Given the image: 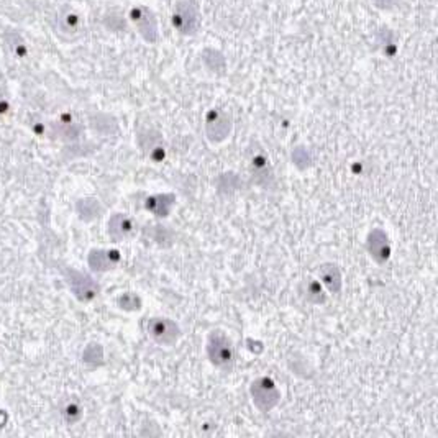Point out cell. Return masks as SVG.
<instances>
[{
    "label": "cell",
    "instance_id": "obj_11",
    "mask_svg": "<svg viewBox=\"0 0 438 438\" xmlns=\"http://www.w3.org/2000/svg\"><path fill=\"white\" fill-rule=\"evenodd\" d=\"M138 143L142 146V150L148 158L155 161V163H160V161L164 160L166 156V148L163 143V137L155 130H146L142 131L138 135Z\"/></svg>",
    "mask_w": 438,
    "mask_h": 438
},
{
    "label": "cell",
    "instance_id": "obj_15",
    "mask_svg": "<svg viewBox=\"0 0 438 438\" xmlns=\"http://www.w3.org/2000/svg\"><path fill=\"white\" fill-rule=\"evenodd\" d=\"M76 208H78V214H79L80 219L86 220V222H91V220L97 219V217H99L100 212H102L100 202L94 197L80 199V201L78 202V207Z\"/></svg>",
    "mask_w": 438,
    "mask_h": 438
},
{
    "label": "cell",
    "instance_id": "obj_14",
    "mask_svg": "<svg viewBox=\"0 0 438 438\" xmlns=\"http://www.w3.org/2000/svg\"><path fill=\"white\" fill-rule=\"evenodd\" d=\"M80 131V125H78L76 122H72L71 118L63 117L61 120L53 123V135H56L58 138L65 140V142H72V140H78Z\"/></svg>",
    "mask_w": 438,
    "mask_h": 438
},
{
    "label": "cell",
    "instance_id": "obj_7",
    "mask_svg": "<svg viewBox=\"0 0 438 438\" xmlns=\"http://www.w3.org/2000/svg\"><path fill=\"white\" fill-rule=\"evenodd\" d=\"M130 19L146 43H156V41H158V20H156L155 14H153L150 8L144 6L133 7L130 10Z\"/></svg>",
    "mask_w": 438,
    "mask_h": 438
},
{
    "label": "cell",
    "instance_id": "obj_19",
    "mask_svg": "<svg viewBox=\"0 0 438 438\" xmlns=\"http://www.w3.org/2000/svg\"><path fill=\"white\" fill-rule=\"evenodd\" d=\"M204 63L210 67L212 71H220L225 66V58L220 51L215 50H206L204 51Z\"/></svg>",
    "mask_w": 438,
    "mask_h": 438
},
{
    "label": "cell",
    "instance_id": "obj_9",
    "mask_svg": "<svg viewBox=\"0 0 438 438\" xmlns=\"http://www.w3.org/2000/svg\"><path fill=\"white\" fill-rule=\"evenodd\" d=\"M107 233L110 240L118 243V241H125L133 237L137 233V225H135L133 219L130 215L118 212V214H113L109 219Z\"/></svg>",
    "mask_w": 438,
    "mask_h": 438
},
{
    "label": "cell",
    "instance_id": "obj_22",
    "mask_svg": "<svg viewBox=\"0 0 438 438\" xmlns=\"http://www.w3.org/2000/svg\"><path fill=\"white\" fill-rule=\"evenodd\" d=\"M374 6L377 8H382V10H388V8H393L399 0H373Z\"/></svg>",
    "mask_w": 438,
    "mask_h": 438
},
{
    "label": "cell",
    "instance_id": "obj_4",
    "mask_svg": "<svg viewBox=\"0 0 438 438\" xmlns=\"http://www.w3.org/2000/svg\"><path fill=\"white\" fill-rule=\"evenodd\" d=\"M148 335L153 342L163 347H173L181 338V327L168 317H153L148 320Z\"/></svg>",
    "mask_w": 438,
    "mask_h": 438
},
{
    "label": "cell",
    "instance_id": "obj_10",
    "mask_svg": "<svg viewBox=\"0 0 438 438\" xmlns=\"http://www.w3.org/2000/svg\"><path fill=\"white\" fill-rule=\"evenodd\" d=\"M366 248L368 253L371 254V258L376 263H386L391 256V243H389V237L386 235L384 230L381 228H373L369 232L368 240H366Z\"/></svg>",
    "mask_w": 438,
    "mask_h": 438
},
{
    "label": "cell",
    "instance_id": "obj_21",
    "mask_svg": "<svg viewBox=\"0 0 438 438\" xmlns=\"http://www.w3.org/2000/svg\"><path fill=\"white\" fill-rule=\"evenodd\" d=\"M63 414H65V419L67 420V422H76V420H79L80 415H83V409H80L78 404L72 402V404H67Z\"/></svg>",
    "mask_w": 438,
    "mask_h": 438
},
{
    "label": "cell",
    "instance_id": "obj_5",
    "mask_svg": "<svg viewBox=\"0 0 438 438\" xmlns=\"http://www.w3.org/2000/svg\"><path fill=\"white\" fill-rule=\"evenodd\" d=\"M66 281L69 284L71 292L80 302H91L99 296L100 286L92 276L86 273H80L76 270H66Z\"/></svg>",
    "mask_w": 438,
    "mask_h": 438
},
{
    "label": "cell",
    "instance_id": "obj_23",
    "mask_svg": "<svg viewBox=\"0 0 438 438\" xmlns=\"http://www.w3.org/2000/svg\"><path fill=\"white\" fill-rule=\"evenodd\" d=\"M8 109H10V105H8V100L3 99V97H0V116L7 113Z\"/></svg>",
    "mask_w": 438,
    "mask_h": 438
},
{
    "label": "cell",
    "instance_id": "obj_6",
    "mask_svg": "<svg viewBox=\"0 0 438 438\" xmlns=\"http://www.w3.org/2000/svg\"><path fill=\"white\" fill-rule=\"evenodd\" d=\"M232 133V118L222 109H210L206 116V135L208 142L222 143Z\"/></svg>",
    "mask_w": 438,
    "mask_h": 438
},
{
    "label": "cell",
    "instance_id": "obj_2",
    "mask_svg": "<svg viewBox=\"0 0 438 438\" xmlns=\"http://www.w3.org/2000/svg\"><path fill=\"white\" fill-rule=\"evenodd\" d=\"M250 394H252L253 404L261 412H270L278 406L281 401V393L276 382L271 377L263 376L258 377L250 386Z\"/></svg>",
    "mask_w": 438,
    "mask_h": 438
},
{
    "label": "cell",
    "instance_id": "obj_17",
    "mask_svg": "<svg viewBox=\"0 0 438 438\" xmlns=\"http://www.w3.org/2000/svg\"><path fill=\"white\" fill-rule=\"evenodd\" d=\"M302 287H304L302 294H304V297L309 302H314V304H323V302H325V296H323L320 284H318L317 281H314V279L304 281Z\"/></svg>",
    "mask_w": 438,
    "mask_h": 438
},
{
    "label": "cell",
    "instance_id": "obj_16",
    "mask_svg": "<svg viewBox=\"0 0 438 438\" xmlns=\"http://www.w3.org/2000/svg\"><path fill=\"white\" fill-rule=\"evenodd\" d=\"M117 305L125 312H138L143 307V300L137 292H123L118 296Z\"/></svg>",
    "mask_w": 438,
    "mask_h": 438
},
{
    "label": "cell",
    "instance_id": "obj_18",
    "mask_svg": "<svg viewBox=\"0 0 438 438\" xmlns=\"http://www.w3.org/2000/svg\"><path fill=\"white\" fill-rule=\"evenodd\" d=\"M83 360L84 363L92 364V366H99V364L104 363V348L97 343H92L89 345L83 353Z\"/></svg>",
    "mask_w": 438,
    "mask_h": 438
},
{
    "label": "cell",
    "instance_id": "obj_8",
    "mask_svg": "<svg viewBox=\"0 0 438 438\" xmlns=\"http://www.w3.org/2000/svg\"><path fill=\"white\" fill-rule=\"evenodd\" d=\"M122 254L118 250L94 248L87 254V265L94 273H107L120 265Z\"/></svg>",
    "mask_w": 438,
    "mask_h": 438
},
{
    "label": "cell",
    "instance_id": "obj_12",
    "mask_svg": "<svg viewBox=\"0 0 438 438\" xmlns=\"http://www.w3.org/2000/svg\"><path fill=\"white\" fill-rule=\"evenodd\" d=\"M174 204H176V194H155L144 201V207L153 215L166 219V217L171 215Z\"/></svg>",
    "mask_w": 438,
    "mask_h": 438
},
{
    "label": "cell",
    "instance_id": "obj_20",
    "mask_svg": "<svg viewBox=\"0 0 438 438\" xmlns=\"http://www.w3.org/2000/svg\"><path fill=\"white\" fill-rule=\"evenodd\" d=\"M80 25V19L76 14H66L61 19V27L66 30V32H76Z\"/></svg>",
    "mask_w": 438,
    "mask_h": 438
},
{
    "label": "cell",
    "instance_id": "obj_13",
    "mask_svg": "<svg viewBox=\"0 0 438 438\" xmlns=\"http://www.w3.org/2000/svg\"><path fill=\"white\" fill-rule=\"evenodd\" d=\"M318 276H320V281L329 287V291L331 294H338L342 291V271L337 265L333 263H325V265L320 266L318 270Z\"/></svg>",
    "mask_w": 438,
    "mask_h": 438
},
{
    "label": "cell",
    "instance_id": "obj_3",
    "mask_svg": "<svg viewBox=\"0 0 438 438\" xmlns=\"http://www.w3.org/2000/svg\"><path fill=\"white\" fill-rule=\"evenodd\" d=\"M173 25L182 35H195L201 27V15L193 0H179L174 6Z\"/></svg>",
    "mask_w": 438,
    "mask_h": 438
},
{
    "label": "cell",
    "instance_id": "obj_1",
    "mask_svg": "<svg viewBox=\"0 0 438 438\" xmlns=\"http://www.w3.org/2000/svg\"><path fill=\"white\" fill-rule=\"evenodd\" d=\"M207 356L214 366L220 369L232 368L235 360V350L232 342L223 331H212L207 338Z\"/></svg>",
    "mask_w": 438,
    "mask_h": 438
}]
</instances>
